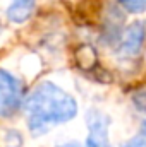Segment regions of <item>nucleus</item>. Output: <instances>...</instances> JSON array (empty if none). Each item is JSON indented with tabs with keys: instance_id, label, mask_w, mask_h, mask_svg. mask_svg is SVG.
Returning a JSON list of instances; mask_svg holds the SVG:
<instances>
[{
	"instance_id": "f257e3e1",
	"label": "nucleus",
	"mask_w": 146,
	"mask_h": 147,
	"mask_svg": "<svg viewBox=\"0 0 146 147\" xmlns=\"http://www.w3.org/2000/svg\"><path fill=\"white\" fill-rule=\"evenodd\" d=\"M23 110L26 113L29 132L35 137H40L55 125L74 120L77 115V101L60 86L46 80L36 86L24 99Z\"/></svg>"
},
{
	"instance_id": "f03ea898",
	"label": "nucleus",
	"mask_w": 146,
	"mask_h": 147,
	"mask_svg": "<svg viewBox=\"0 0 146 147\" xmlns=\"http://www.w3.org/2000/svg\"><path fill=\"white\" fill-rule=\"evenodd\" d=\"M23 82L14 75L0 69V116H12L23 106Z\"/></svg>"
},
{
	"instance_id": "7ed1b4c3",
	"label": "nucleus",
	"mask_w": 146,
	"mask_h": 147,
	"mask_svg": "<svg viewBox=\"0 0 146 147\" xmlns=\"http://www.w3.org/2000/svg\"><path fill=\"white\" fill-rule=\"evenodd\" d=\"M88 137L83 147H110V116L103 111L89 110L86 116Z\"/></svg>"
},
{
	"instance_id": "20e7f679",
	"label": "nucleus",
	"mask_w": 146,
	"mask_h": 147,
	"mask_svg": "<svg viewBox=\"0 0 146 147\" xmlns=\"http://www.w3.org/2000/svg\"><path fill=\"white\" fill-rule=\"evenodd\" d=\"M146 38V28L141 21L131 22L124 31L119 41V55L122 58H134L139 55Z\"/></svg>"
},
{
	"instance_id": "39448f33",
	"label": "nucleus",
	"mask_w": 146,
	"mask_h": 147,
	"mask_svg": "<svg viewBox=\"0 0 146 147\" xmlns=\"http://www.w3.org/2000/svg\"><path fill=\"white\" fill-rule=\"evenodd\" d=\"M35 7H36V0H10L5 16L10 22L23 24L33 16Z\"/></svg>"
},
{
	"instance_id": "423d86ee",
	"label": "nucleus",
	"mask_w": 146,
	"mask_h": 147,
	"mask_svg": "<svg viewBox=\"0 0 146 147\" xmlns=\"http://www.w3.org/2000/svg\"><path fill=\"white\" fill-rule=\"evenodd\" d=\"M76 62H77V65L83 70H93L98 65V55H96V51H95L93 46L83 45L76 51Z\"/></svg>"
},
{
	"instance_id": "0eeeda50",
	"label": "nucleus",
	"mask_w": 146,
	"mask_h": 147,
	"mask_svg": "<svg viewBox=\"0 0 146 147\" xmlns=\"http://www.w3.org/2000/svg\"><path fill=\"white\" fill-rule=\"evenodd\" d=\"M131 101H132V105H134L136 110L146 115V86H141V87H138V89L132 91Z\"/></svg>"
},
{
	"instance_id": "6e6552de",
	"label": "nucleus",
	"mask_w": 146,
	"mask_h": 147,
	"mask_svg": "<svg viewBox=\"0 0 146 147\" xmlns=\"http://www.w3.org/2000/svg\"><path fill=\"white\" fill-rule=\"evenodd\" d=\"M120 3L131 14H143L146 10V0H120Z\"/></svg>"
},
{
	"instance_id": "1a4fd4ad",
	"label": "nucleus",
	"mask_w": 146,
	"mask_h": 147,
	"mask_svg": "<svg viewBox=\"0 0 146 147\" xmlns=\"http://www.w3.org/2000/svg\"><path fill=\"white\" fill-rule=\"evenodd\" d=\"M122 147H146V125L143 127V130L138 135H134L129 142H126Z\"/></svg>"
},
{
	"instance_id": "9d476101",
	"label": "nucleus",
	"mask_w": 146,
	"mask_h": 147,
	"mask_svg": "<svg viewBox=\"0 0 146 147\" xmlns=\"http://www.w3.org/2000/svg\"><path fill=\"white\" fill-rule=\"evenodd\" d=\"M59 147H81L77 142H67V144H62V146H59Z\"/></svg>"
}]
</instances>
